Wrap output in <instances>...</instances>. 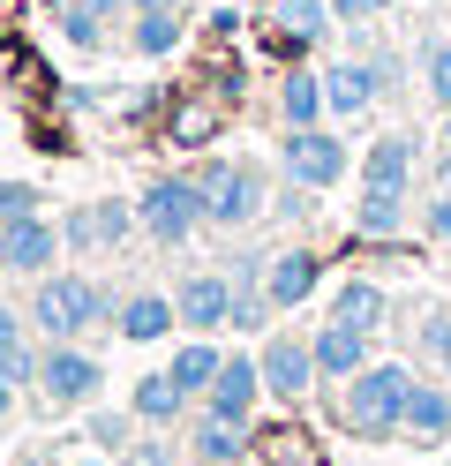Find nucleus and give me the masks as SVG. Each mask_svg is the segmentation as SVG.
Instances as JSON below:
<instances>
[{"label":"nucleus","instance_id":"obj_1","mask_svg":"<svg viewBox=\"0 0 451 466\" xmlns=\"http://www.w3.org/2000/svg\"><path fill=\"white\" fill-rule=\"evenodd\" d=\"M406 399H414V369H399V361H369L361 376H346L339 421H346L354 436H369V444H384V436L406 429Z\"/></svg>","mask_w":451,"mask_h":466},{"label":"nucleus","instance_id":"obj_2","mask_svg":"<svg viewBox=\"0 0 451 466\" xmlns=\"http://www.w3.org/2000/svg\"><path fill=\"white\" fill-rule=\"evenodd\" d=\"M113 294L98 279H83V271H46L38 279V294H30V324H38L46 339H83L90 324H113Z\"/></svg>","mask_w":451,"mask_h":466},{"label":"nucleus","instance_id":"obj_3","mask_svg":"<svg viewBox=\"0 0 451 466\" xmlns=\"http://www.w3.org/2000/svg\"><path fill=\"white\" fill-rule=\"evenodd\" d=\"M136 218H143V233H150L159 248H180L196 226H210V218H203V188H196V173H159V181H143Z\"/></svg>","mask_w":451,"mask_h":466},{"label":"nucleus","instance_id":"obj_4","mask_svg":"<svg viewBox=\"0 0 451 466\" xmlns=\"http://www.w3.org/2000/svg\"><path fill=\"white\" fill-rule=\"evenodd\" d=\"M196 188H203V218H210V226H249V218H263V166H256V158H203Z\"/></svg>","mask_w":451,"mask_h":466},{"label":"nucleus","instance_id":"obj_5","mask_svg":"<svg viewBox=\"0 0 451 466\" xmlns=\"http://www.w3.org/2000/svg\"><path fill=\"white\" fill-rule=\"evenodd\" d=\"M279 166H286V181H293V188L323 196V188H339V181H346L354 151H346V136H339V128H323V121H316V128H286Z\"/></svg>","mask_w":451,"mask_h":466},{"label":"nucleus","instance_id":"obj_6","mask_svg":"<svg viewBox=\"0 0 451 466\" xmlns=\"http://www.w3.org/2000/svg\"><path fill=\"white\" fill-rule=\"evenodd\" d=\"M98 384H106V369H98V354H83V339H46V354H38V399L53 406V414L90 406Z\"/></svg>","mask_w":451,"mask_h":466},{"label":"nucleus","instance_id":"obj_7","mask_svg":"<svg viewBox=\"0 0 451 466\" xmlns=\"http://www.w3.org/2000/svg\"><path fill=\"white\" fill-rule=\"evenodd\" d=\"M60 226L53 218H15V226H0V271L8 279H46L60 264Z\"/></svg>","mask_w":451,"mask_h":466},{"label":"nucleus","instance_id":"obj_8","mask_svg":"<svg viewBox=\"0 0 451 466\" xmlns=\"http://www.w3.org/2000/svg\"><path fill=\"white\" fill-rule=\"evenodd\" d=\"M173 309H180V324H189L196 339L226 331L233 324V279L226 271H189V279L173 286Z\"/></svg>","mask_w":451,"mask_h":466},{"label":"nucleus","instance_id":"obj_9","mask_svg":"<svg viewBox=\"0 0 451 466\" xmlns=\"http://www.w3.org/2000/svg\"><path fill=\"white\" fill-rule=\"evenodd\" d=\"M256 369H263V399H309V384H323L309 339H263Z\"/></svg>","mask_w":451,"mask_h":466},{"label":"nucleus","instance_id":"obj_10","mask_svg":"<svg viewBox=\"0 0 451 466\" xmlns=\"http://www.w3.org/2000/svg\"><path fill=\"white\" fill-rule=\"evenodd\" d=\"M256 399H263V369H256L249 354H226V369L210 376V391H203V414H219V421H241V429H249Z\"/></svg>","mask_w":451,"mask_h":466},{"label":"nucleus","instance_id":"obj_11","mask_svg":"<svg viewBox=\"0 0 451 466\" xmlns=\"http://www.w3.org/2000/svg\"><path fill=\"white\" fill-rule=\"evenodd\" d=\"M173 324H180V309H173V294H159V286H136V294H120V309H113V331L128 346L173 339Z\"/></svg>","mask_w":451,"mask_h":466},{"label":"nucleus","instance_id":"obj_12","mask_svg":"<svg viewBox=\"0 0 451 466\" xmlns=\"http://www.w3.org/2000/svg\"><path fill=\"white\" fill-rule=\"evenodd\" d=\"M376 76L369 61H323V106H331V121H369V106H376Z\"/></svg>","mask_w":451,"mask_h":466},{"label":"nucleus","instance_id":"obj_13","mask_svg":"<svg viewBox=\"0 0 451 466\" xmlns=\"http://www.w3.org/2000/svg\"><path fill=\"white\" fill-rule=\"evenodd\" d=\"M309 354H316V376L323 384H346V376L369 369V331H354V324H323L309 339Z\"/></svg>","mask_w":451,"mask_h":466},{"label":"nucleus","instance_id":"obj_14","mask_svg":"<svg viewBox=\"0 0 451 466\" xmlns=\"http://www.w3.org/2000/svg\"><path fill=\"white\" fill-rule=\"evenodd\" d=\"M414 158H421V143L391 128L384 143H369V158H361V188H391V196H406V181H414Z\"/></svg>","mask_w":451,"mask_h":466},{"label":"nucleus","instance_id":"obj_15","mask_svg":"<svg viewBox=\"0 0 451 466\" xmlns=\"http://www.w3.org/2000/svg\"><path fill=\"white\" fill-rule=\"evenodd\" d=\"M316 279H323V264L309 248H286V256H271V271H263V294H271V309H301L316 294Z\"/></svg>","mask_w":451,"mask_h":466},{"label":"nucleus","instance_id":"obj_16","mask_svg":"<svg viewBox=\"0 0 451 466\" xmlns=\"http://www.w3.org/2000/svg\"><path fill=\"white\" fill-rule=\"evenodd\" d=\"M384 316H391V301H384V286L376 279H346L339 294H331V324H354V331H384Z\"/></svg>","mask_w":451,"mask_h":466},{"label":"nucleus","instance_id":"obj_17","mask_svg":"<svg viewBox=\"0 0 451 466\" xmlns=\"http://www.w3.org/2000/svg\"><path fill=\"white\" fill-rule=\"evenodd\" d=\"M180 38H189V23H180V8H143L128 15V46L143 53V61H173Z\"/></svg>","mask_w":451,"mask_h":466},{"label":"nucleus","instance_id":"obj_18","mask_svg":"<svg viewBox=\"0 0 451 466\" xmlns=\"http://www.w3.org/2000/svg\"><path fill=\"white\" fill-rule=\"evenodd\" d=\"M323 68H286V83H279V121L286 128H316L323 121Z\"/></svg>","mask_w":451,"mask_h":466},{"label":"nucleus","instance_id":"obj_19","mask_svg":"<svg viewBox=\"0 0 451 466\" xmlns=\"http://www.w3.org/2000/svg\"><path fill=\"white\" fill-rule=\"evenodd\" d=\"M399 436H414V444H444V436H451V384H414Z\"/></svg>","mask_w":451,"mask_h":466},{"label":"nucleus","instance_id":"obj_20","mask_svg":"<svg viewBox=\"0 0 451 466\" xmlns=\"http://www.w3.org/2000/svg\"><path fill=\"white\" fill-rule=\"evenodd\" d=\"M219 369H226V354H219L210 339H196V331L180 339V346H173V361H166V376H173V384L189 391V399H203V391H210V376H219Z\"/></svg>","mask_w":451,"mask_h":466},{"label":"nucleus","instance_id":"obj_21","mask_svg":"<svg viewBox=\"0 0 451 466\" xmlns=\"http://www.w3.org/2000/svg\"><path fill=\"white\" fill-rule=\"evenodd\" d=\"M128 414H136L143 429H166V421H180V414H189V391H180L173 376L159 369V376H143V384L128 391Z\"/></svg>","mask_w":451,"mask_h":466},{"label":"nucleus","instance_id":"obj_22","mask_svg":"<svg viewBox=\"0 0 451 466\" xmlns=\"http://www.w3.org/2000/svg\"><path fill=\"white\" fill-rule=\"evenodd\" d=\"M331 23H339V15H331V0H279V46L286 53H309Z\"/></svg>","mask_w":451,"mask_h":466},{"label":"nucleus","instance_id":"obj_23","mask_svg":"<svg viewBox=\"0 0 451 466\" xmlns=\"http://www.w3.org/2000/svg\"><path fill=\"white\" fill-rule=\"evenodd\" d=\"M241 451H249L241 421H219V414H203V421L189 429V459H196V466H233Z\"/></svg>","mask_w":451,"mask_h":466},{"label":"nucleus","instance_id":"obj_24","mask_svg":"<svg viewBox=\"0 0 451 466\" xmlns=\"http://www.w3.org/2000/svg\"><path fill=\"white\" fill-rule=\"evenodd\" d=\"M128 233H143V218H136V203H120V196H106V203H90V241L98 248H120Z\"/></svg>","mask_w":451,"mask_h":466},{"label":"nucleus","instance_id":"obj_25","mask_svg":"<svg viewBox=\"0 0 451 466\" xmlns=\"http://www.w3.org/2000/svg\"><path fill=\"white\" fill-rule=\"evenodd\" d=\"M53 23H60V38H68L76 53H98V46H106V15L90 8V0H68V8H60Z\"/></svg>","mask_w":451,"mask_h":466},{"label":"nucleus","instance_id":"obj_26","mask_svg":"<svg viewBox=\"0 0 451 466\" xmlns=\"http://www.w3.org/2000/svg\"><path fill=\"white\" fill-rule=\"evenodd\" d=\"M369 241H384V233H399L406 226V196H391V188H369L361 196V218H354Z\"/></svg>","mask_w":451,"mask_h":466},{"label":"nucleus","instance_id":"obj_27","mask_svg":"<svg viewBox=\"0 0 451 466\" xmlns=\"http://www.w3.org/2000/svg\"><path fill=\"white\" fill-rule=\"evenodd\" d=\"M421 91L436 98V113L451 106V38H436V46H421Z\"/></svg>","mask_w":451,"mask_h":466},{"label":"nucleus","instance_id":"obj_28","mask_svg":"<svg viewBox=\"0 0 451 466\" xmlns=\"http://www.w3.org/2000/svg\"><path fill=\"white\" fill-rule=\"evenodd\" d=\"M263 309H271V294H263V286L233 279V331H263Z\"/></svg>","mask_w":451,"mask_h":466},{"label":"nucleus","instance_id":"obj_29","mask_svg":"<svg viewBox=\"0 0 451 466\" xmlns=\"http://www.w3.org/2000/svg\"><path fill=\"white\" fill-rule=\"evenodd\" d=\"M136 414H90V444H106V451H128L136 444Z\"/></svg>","mask_w":451,"mask_h":466},{"label":"nucleus","instance_id":"obj_30","mask_svg":"<svg viewBox=\"0 0 451 466\" xmlns=\"http://www.w3.org/2000/svg\"><path fill=\"white\" fill-rule=\"evenodd\" d=\"M421 354H429L444 369V384H451V309H436L429 324H421Z\"/></svg>","mask_w":451,"mask_h":466},{"label":"nucleus","instance_id":"obj_31","mask_svg":"<svg viewBox=\"0 0 451 466\" xmlns=\"http://www.w3.org/2000/svg\"><path fill=\"white\" fill-rule=\"evenodd\" d=\"M15 218H38V188L30 181H0V226H15Z\"/></svg>","mask_w":451,"mask_h":466},{"label":"nucleus","instance_id":"obj_32","mask_svg":"<svg viewBox=\"0 0 451 466\" xmlns=\"http://www.w3.org/2000/svg\"><path fill=\"white\" fill-rule=\"evenodd\" d=\"M0 376H8L15 391H23V384H38V346H30V339H23V346H8V354H0Z\"/></svg>","mask_w":451,"mask_h":466},{"label":"nucleus","instance_id":"obj_33","mask_svg":"<svg viewBox=\"0 0 451 466\" xmlns=\"http://www.w3.org/2000/svg\"><path fill=\"white\" fill-rule=\"evenodd\" d=\"M391 8H399V0H331V15H339V23H384Z\"/></svg>","mask_w":451,"mask_h":466},{"label":"nucleus","instance_id":"obj_34","mask_svg":"<svg viewBox=\"0 0 451 466\" xmlns=\"http://www.w3.org/2000/svg\"><path fill=\"white\" fill-rule=\"evenodd\" d=\"M421 233H429V241H451V196H444V188L421 203Z\"/></svg>","mask_w":451,"mask_h":466},{"label":"nucleus","instance_id":"obj_35","mask_svg":"<svg viewBox=\"0 0 451 466\" xmlns=\"http://www.w3.org/2000/svg\"><path fill=\"white\" fill-rule=\"evenodd\" d=\"M120 459H128V466H173V451L159 444V436H136V444L120 451Z\"/></svg>","mask_w":451,"mask_h":466},{"label":"nucleus","instance_id":"obj_36","mask_svg":"<svg viewBox=\"0 0 451 466\" xmlns=\"http://www.w3.org/2000/svg\"><path fill=\"white\" fill-rule=\"evenodd\" d=\"M60 241H68V248H98V241H90V211H68V218H60Z\"/></svg>","mask_w":451,"mask_h":466},{"label":"nucleus","instance_id":"obj_37","mask_svg":"<svg viewBox=\"0 0 451 466\" xmlns=\"http://www.w3.org/2000/svg\"><path fill=\"white\" fill-rule=\"evenodd\" d=\"M8 346H23V316H15L8 301H0V354H8Z\"/></svg>","mask_w":451,"mask_h":466},{"label":"nucleus","instance_id":"obj_38","mask_svg":"<svg viewBox=\"0 0 451 466\" xmlns=\"http://www.w3.org/2000/svg\"><path fill=\"white\" fill-rule=\"evenodd\" d=\"M90 8H98L106 23H113V15H136V8H128V0H90Z\"/></svg>","mask_w":451,"mask_h":466},{"label":"nucleus","instance_id":"obj_39","mask_svg":"<svg viewBox=\"0 0 451 466\" xmlns=\"http://www.w3.org/2000/svg\"><path fill=\"white\" fill-rule=\"evenodd\" d=\"M15 414V384H8V376H0V421H8Z\"/></svg>","mask_w":451,"mask_h":466},{"label":"nucleus","instance_id":"obj_40","mask_svg":"<svg viewBox=\"0 0 451 466\" xmlns=\"http://www.w3.org/2000/svg\"><path fill=\"white\" fill-rule=\"evenodd\" d=\"M436 188H444V196H451V151H444V158H436Z\"/></svg>","mask_w":451,"mask_h":466},{"label":"nucleus","instance_id":"obj_41","mask_svg":"<svg viewBox=\"0 0 451 466\" xmlns=\"http://www.w3.org/2000/svg\"><path fill=\"white\" fill-rule=\"evenodd\" d=\"M128 8H136V15H143V8H180V0H128Z\"/></svg>","mask_w":451,"mask_h":466},{"label":"nucleus","instance_id":"obj_42","mask_svg":"<svg viewBox=\"0 0 451 466\" xmlns=\"http://www.w3.org/2000/svg\"><path fill=\"white\" fill-rule=\"evenodd\" d=\"M38 8H46V15H60V8H68V0H38Z\"/></svg>","mask_w":451,"mask_h":466},{"label":"nucleus","instance_id":"obj_43","mask_svg":"<svg viewBox=\"0 0 451 466\" xmlns=\"http://www.w3.org/2000/svg\"><path fill=\"white\" fill-rule=\"evenodd\" d=\"M444 151H451V106H444Z\"/></svg>","mask_w":451,"mask_h":466},{"label":"nucleus","instance_id":"obj_44","mask_svg":"<svg viewBox=\"0 0 451 466\" xmlns=\"http://www.w3.org/2000/svg\"><path fill=\"white\" fill-rule=\"evenodd\" d=\"M76 466H113V459H76Z\"/></svg>","mask_w":451,"mask_h":466},{"label":"nucleus","instance_id":"obj_45","mask_svg":"<svg viewBox=\"0 0 451 466\" xmlns=\"http://www.w3.org/2000/svg\"><path fill=\"white\" fill-rule=\"evenodd\" d=\"M15 466H38V459H15Z\"/></svg>","mask_w":451,"mask_h":466},{"label":"nucleus","instance_id":"obj_46","mask_svg":"<svg viewBox=\"0 0 451 466\" xmlns=\"http://www.w3.org/2000/svg\"><path fill=\"white\" fill-rule=\"evenodd\" d=\"M0 8H8V0H0Z\"/></svg>","mask_w":451,"mask_h":466},{"label":"nucleus","instance_id":"obj_47","mask_svg":"<svg viewBox=\"0 0 451 466\" xmlns=\"http://www.w3.org/2000/svg\"><path fill=\"white\" fill-rule=\"evenodd\" d=\"M0 279H8V271H0Z\"/></svg>","mask_w":451,"mask_h":466}]
</instances>
